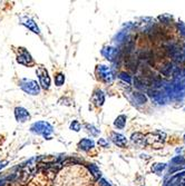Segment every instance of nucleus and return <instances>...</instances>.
Listing matches in <instances>:
<instances>
[{"mask_svg":"<svg viewBox=\"0 0 185 186\" xmlns=\"http://www.w3.org/2000/svg\"><path fill=\"white\" fill-rule=\"evenodd\" d=\"M105 102V95L101 90H96L93 95V103L96 106H101Z\"/></svg>","mask_w":185,"mask_h":186,"instance_id":"1a4fd4ad","label":"nucleus"},{"mask_svg":"<svg viewBox=\"0 0 185 186\" xmlns=\"http://www.w3.org/2000/svg\"><path fill=\"white\" fill-rule=\"evenodd\" d=\"M37 74H38L41 87H43L44 89H49V87H50V77L48 76L47 69L43 68V67H39L37 69Z\"/></svg>","mask_w":185,"mask_h":186,"instance_id":"7ed1b4c3","label":"nucleus"},{"mask_svg":"<svg viewBox=\"0 0 185 186\" xmlns=\"http://www.w3.org/2000/svg\"><path fill=\"white\" fill-rule=\"evenodd\" d=\"M30 130L33 134H37V135H41L46 138V139H50L51 138V134L54 132L53 126L47 122H37L33 123V125L30 126Z\"/></svg>","mask_w":185,"mask_h":186,"instance_id":"f257e3e1","label":"nucleus"},{"mask_svg":"<svg viewBox=\"0 0 185 186\" xmlns=\"http://www.w3.org/2000/svg\"><path fill=\"white\" fill-rule=\"evenodd\" d=\"M110 138H112L113 143L115 144V145H117L118 147H125V145L127 144V139L126 137H125L124 135H122V134H118V133H115L113 132L112 134H110Z\"/></svg>","mask_w":185,"mask_h":186,"instance_id":"0eeeda50","label":"nucleus"},{"mask_svg":"<svg viewBox=\"0 0 185 186\" xmlns=\"http://www.w3.org/2000/svg\"><path fill=\"white\" fill-rule=\"evenodd\" d=\"M97 74H98L99 78L106 83H110L114 78L110 69L106 66H97Z\"/></svg>","mask_w":185,"mask_h":186,"instance_id":"20e7f679","label":"nucleus"},{"mask_svg":"<svg viewBox=\"0 0 185 186\" xmlns=\"http://www.w3.org/2000/svg\"><path fill=\"white\" fill-rule=\"evenodd\" d=\"M144 136L141 134V133H136V134H133L132 135V140L133 142H135V143H142V142H144Z\"/></svg>","mask_w":185,"mask_h":186,"instance_id":"4468645a","label":"nucleus"},{"mask_svg":"<svg viewBox=\"0 0 185 186\" xmlns=\"http://www.w3.org/2000/svg\"><path fill=\"white\" fill-rule=\"evenodd\" d=\"M19 86L20 88L28 95H38L40 93V87H39V84L35 80H31V79H21L19 82Z\"/></svg>","mask_w":185,"mask_h":186,"instance_id":"f03ea898","label":"nucleus"},{"mask_svg":"<svg viewBox=\"0 0 185 186\" xmlns=\"http://www.w3.org/2000/svg\"><path fill=\"white\" fill-rule=\"evenodd\" d=\"M134 97H135V99L140 103V104H143V103L146 102V98H145V96H144V95H142V94H140V93H135Z\"/></svg>","mask_w":185,"mask_h":186,"instance_id":"f3484780","label":"nucleus"},{"mask_svg":"<svg viewBox=\"0 0 185 186\" xmlns=\"http://www.w3.org/2000/svg\"><path fill=\"white\" fill-rule=\"evenodd\" d=\"M80 124H79L78 120H73V123L70 124V129L75 130V132H79L80 130Z\"/></svg>","mask_w":185,"mask_h":186,"instance_id":"dca6fc26","label":"nucleus"},{"mask_svg":"<svg viewBox=\"0 0 185 186\" xmlns=\"http://www.w3.org/2000/svg\"><path fill=\"white\" fill-rule=\"evenodd\" d=\"M119 77H121V78H122V79H125V80H126L127 83H131V78H129L128 75L125 74V73H122V74L119 75Z\"/></svg>","mask_w":185,"mask_h":186,"instance_id":"6ab92c4d","label":"nucleus"},{"mask_svg":"<svg viewBox=\"0 0 185 186\" xmlns=\"http://www.w3.org/2000/svg\"><path fill=\"white\" fill-rule=\"evenodd\" d=\"M85 127L87 128V130H88L89 133H91V135L94 136H97L99 134V129H97V128H95L93 125H89V124H86L85 125Z\"/></svg>","mask_w":185,"mask_h":186,"instance_id":"2eb2a0df","label":"nucleus"},{"mask_svg":"<svg viewBox=\"0 0 185 186\" xmlns=\"http://www.w3.org/2000/svg\"><path fill=\"white\" fill-rule=\"evenodd\" d=\"M98 144L100 146H103V147H108V142L107 140H105V139H103V138H100V139L98 140Z\"/></svg>","mask_w":185,"mask_h":186,"instance_id":"a211bd4d","label":"nucleus"},{"mask_svg":"<svg viewBox=\"0 0 185 186\" xmlns=\"http://www.w3.org/2000/svg\"><path fill=\"white\" fill-rule=\"evenodd\" d=\"M64 83H65V75L64 74H57L56 76H55V84L57 85V86H61V85H64Z\"/></svg>","mask_w":185,"mask_h":186,"instance_id":"ddd939ff","label":"nucleus"},{"mask_svg":"<svg viewBox=\"0 0 185 186\" xmlns=\"http://www.w3.org/2000/svg\"><path fill=\"white\" fill-rule=\"evenodd\" d=\"M23 25L26 26L27 28L29 29V30H31L33 33H39L40 31H39V28L38 26H37V23H35V21L33 20V19H26V20L23 21Z\"/></svg>","mask_w":185,"mask_h":186,"instance_id":"9d476101","label":"nucleus"},{"mask_svg":"<svg viewBox=\"0 0 185 186\" xmlns=\"http://www.w3.org/2000/svg\"><path fill=\"white\" fill-rule=\"evenodd\" d=\"M99 185L100 186H110V184H109L105 178H101L100 181H99Z\"/></svg>","mask_w":185,"mask_h":186,"instance_id":"aec40b11","label":"nucleus"},{"mask_svg":"<svg viewBox=\"0 0 185 186\" xmlns=\"http://www.w3.org/2000/svg\"><path fill=\"white\" fill-rule=\"evenodd\" d=\"M3 185H5V181L0 179V186H3Z\"/></svg>","mask_w":185,"mask_h":186,"instance_id":"4be33fe9","label":"nucleus"},{"mask_svg":"<svg viewBox=\"0 0 185 186\" xmlns=\"http://www.w3.org/2000/svg\"><path fill=\"white\" fill-rule=\"evenodd\" d=\"M94 145H95L94 140L90 139V138H83L78 143V147L81 150H89L94 147Z\"/></svg>","mask_w":185,"mask_h":186,"instance_id":"6e6552de","label":"nucleus"},{"mask_svg":"<svg viewBox=\"0 0 185 186\" xmlns=\"http://www.w3.org/2000/svg\"><path fill=\"white\" fill-rule=\"evenodd\" d=\"M125 125H126V116H124V115L118 116L116 118V120L114 122V126L119 128V129H123L125 127Z\"/></svg>","mask_w":185,"mask_h":186,"instance_id":"9b49d317","label":"nucleus"},{"mask_svg":"<svg viewBox=\"0 0 185 186\" xmlns=\"http://www.w3.org/2000/svg\"><path fill=\"white\" fill-rule=\"evenodd\" d=\"M17 61L19 64L25 65V66H31V65H33V57H31L30 54H29L27 50H25V49H21V53L18 55L17 57Z\"/></svg>","mask_w":185,"mask_h":186,"instance_id":"39448f33","label":"nucleus"},{"mask_svg":"<svg viewBox=\"0 0 185 186\" xmlns=\"http://www.w3.org/2000/svg\"><path fill=\"white\" fill-rule=\"evenodd\" d=\"M88 169L90 171V173L93 174L95 179H98L99 177H100V171H99V168L97 167L96 165H94V164H89Z\"/></svg>","mask_w":185,"mask_h":186,"instance_id":"f8f14e48","label":"nucleus"},{"mask_svg":"<svg viewBox=\"0 0 185 186\" xmlns=\"http://www.w3.org/2000/svg\"><path fill=\"white\" fill-rule=\"evenodd\" d=\"M15 117L17 122L19 123H25L30 118L29 112L23 107H16L15 108Z\"/></svg>","mask_w":185,"mask_h":186,"instance_id":"423d86ee","label":"nucleus"},{"mask_svg":"<svg viewBox=\"0 0 185 186\" xmlns=\"http://www.w3.org/2000/svg\"><path fill=\"white\" fill-rule=\"evenodd\" d=\"M7 164H8V161H1L0 162V169H3Z\"/></svg>","mask_w":185,"mask_h":186,"instance_id":"412c9836","label":"nucleus"}]
</instances>
